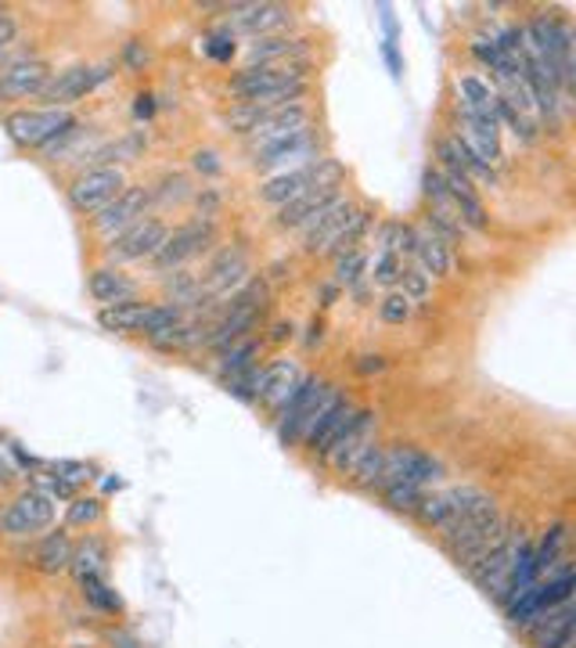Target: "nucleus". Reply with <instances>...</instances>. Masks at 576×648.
Here are the masks:
<instances>
[{"instance_id": "nucleus-1", "label": "nucleus", "mask_w": 576, "mask_h": 648, "mask_svg": "<svg viewBox=\"0 0 576 648\" xmlns=\"http://www.w3.org/2000/svg\"><path fill=\"white\" fill-rule=\"evenodd\" d=\"M4 134L19 152H44L51 155L72 134L80 130V119L72 108H15L4 116Z\"/></svg>"}, {"instance_id": "nucleus-2", "label": "nucleus", "mask_w": 576, "mask_h": 648, "mask_svg": "<svg viewBox=\"0 0 576 648\" xmlns=\"http://www.w3.org/2000/svg\"><path fill=\"white\" fill-rule=\"evenodd\" d=\"M292 83H310V58L296 61H260V66H242L227 80V94L235 102H256L260 94L281 91Z\"/></svg>"}, {"instance_id": "nucleus-3", "label": "nucleus", "mask_w": 576, "mask_h": 648, "mask_svg": "<svg viewBox=\"0 0 576 648\" xmlns=\"http://www.w3.org/2000/svg\"><path fill=\"white\" fill-rule=\"evenodd\" d=\"M55 522V497L44 494L40 486H30L0 505V537L8 541H33Z\"/></svg>"}, {"instance_id": "nucleus-4", "label": "nucleus", "mask_w": 576, "mask_h": 648, "mask_svg": "<svg viewBox=\"0 0 576 648\" xmlns=\"http://www.w3.org/2000/svg\"><path fill=\"white\" fill-rule=\"evenodd\" d=\"M342 181V166L336 159H310V162H303V166L296 170H285V173H278V177L271 181H263L260 188H256V198L267 206H285L292 202L296 195L303 192H310V188H325V184H339Z\"/></svg>"}, {"instance_id": "nucleus-5", "label": "nucleus", "mask_w": 576, "mask_h": 648, "mask_svg": "<svg viewBox=\"0 0 576 648\" xmlns=\"http://www.w3.org/2000/svg\"><path fill=\"white\" fill-rule=\"evenodd\" d=\"M216 239H220L216 220H188V223H180V228H169L163 248L152 256V270L155 274L180 270L184 264H191V259L210 253Z\"/></svg>"}, {"instance_id": "nucleus-6", "label": "nucleus", "mask_w": 576, "mask_h": 648, "mask_svg": "<svg viewBox=\"0 0 576 648\" xmlns=\"http://www.w3.org/2000/svg\"><path fill=\"white\" fill-rule=\"evenodd\" d=\"M127 188V173L119 166H91L80 170L77 177L66 184V202L77 217H94L113 202V198Z\"/></svg>"}, {"instance_id": "nucleus-7", "label": "nucleus", "mask_w": 576, "mask_h": 648, "mask_svg": "<svg viewBox=\"0 0 576 648\" xmlns=\"http://www.w3.org/2000/svg\"><path fill=\"white\" fill-rule=\"evenodd\" d=\"M166 234H169V223L163 217H152L149 213L144 220L130 223L127 231H119L116 239L105 242V264L127 267V264H144V259L152 264V256L158 253V248H163Z\"/></svg>"}, {"instance_id": "nucleus-8", "label": "nucleus", "mask_w": 576, "mask_h": 648, "mask_svg": "<svg viewBox=\"0 0 576 648\" xmlns=\"http://www.w3.org/2000/svg\"><path fill=\"white\" fill-rule=\"evenodd\" d=\"M439 479H444V461L439 458L425 454L414 443H386V465H383V479H378V490L389 483H411L428 490Z\"/></svg>"}, {"instance_id": "nucleus-9", "label": "nucleus", "mask_w": 576, "mask_h": 648, "mask_svg": "<svg viewBox=\"0 0 576 648\" xmlns=\"http://www.w3.org/2000/svg\"><path fill=\"white\" fill-rule=\"evenodd\" d=\"M292 26H296V8H289V4H227L224 33L231 36L260 40V36L289 33Z\"/></svg>"}, {"instance_id": "nucleus-10", "label": "nucleus", "mask_w": 576, "mask_h": 648, "mask_svg": "<svg viewBox=\"0 0 576 648\" xmlns=\"http://www.w3.org/2000/svg\"><path fill=\"white\" fill-rule=\"evenodd\" d=\"M149 213H152V188H144V184H127L102 213L91 217V231L102 242H108V239H116L119 231H127L130 223L144 220Z\"/></svg>"}, {"instance_id": "nucleus-11", "label": "nucleus", "mask_w": 576, "mask_h": 648, "mask_svg": "<svg viewBox=\"0 0 576 648\" xmlns=\"http://www.w3.org/2000/svg\"><path fill=\"white\" fill-rule=\"evenodd\" d=\"M105 80H113V66H72L61 69L51 77V83L44 86L40 102L44 108H72L83 102L87 94H94Z\"/></svg>"}, {"instance_id": "nucleus-12", "label": "nucleus", "mask_w": 576, "mask_h": 648, "mask_svg": "<svg viewBox=\"0 0 576 648\" xmlns=\"http://www.w3.org/2000/svg\"><path fill=\"white\" fill-rule=\"evenodd\" d=\"M378 410H372V407H357V415H353V421H350V429L339 436L336 440V447L332 451L325 454V465L336 472V476H342V479H350V472H353V465L364 458V451L372 447L375 440H378Z\"/></svg>"}, {"instance_id": "nucleus-13", "label": "nucleus", "mask_w": 576, "mask_h": 648, "mask_svg": "<svg viewBox=\"0 0 576 648\" xmlns=\"http://www.w3.org/2000/svg\"><path fill=\"white\" fill-rule=\"evenodd\" d=\"M303 364L292 357H274L267 360V364L256 371V390H252V404H260L267 410H278L285 407V401L292 393H296V385L303 382Z\"/></svg>"}, {"instance_id": "nucleus-14", "label": "nucleus", "mask_w": 576, "mask_h": 648, "mask_svg": "<svg viewBox=\"0 0 576 648\" xmlns=\"http://www.w3.org/2000/svg\"><path fill=\"white\" fill-rule=\"evenodd\" d=\"M55 69L47 58H22L11 61V66L0 69V105H15V102H30V97H40L44 86L51 83Z\"/></svg>"}, {"instance_id": "nucleus-15", "label": "nucleus", "mask_w": 576, "mask_h": 648, "mask_svg": "<svg viewBox=\"0 0 576 648\" xmlns=\"http://www.w3.org/2000/svg\"><path fill=\"white\" fill-rule=\"evenodd\" d=\"M353 206L346 195H339L336 202H328L321 213L310 217L299 228L303 234V253H310V256H328L336 248V242L342 239V231H346V223L353 217Z\"/></svg>"}, {"instance_id": "nucleus-16", "label": "nucleus", "mask_w": 576, "mask_h": 648, "mask_svg": "<svg viewBox=\"0 0 576 648\" xmlns=\"http://www.w3.org/2000/svg\"><path fill=\"white\" fill-rule=\"evenodd\" d=\"M325 379L321 375H303V382L296 385V393L289 396L285 407L278 410V440L285 447H299L303 443V429L310 421L317 401L325 393Z\"/></svg>"}, {"instance_id": "nucleus-17", "label": "nucleus", "mask_w": 576, "mask_h": 648, "mask_svg": "<svg viewBox=\"0 0 576 648\" xmlns=\"http://www.w3.org/2000/svg\"><path fill=\"white\" fill-rule=\"evenodd\" d=\"M526 638L533 641V648H573L576 645V609L573 602L555 605L548 613L533 616L522 627Z\"/></svg>"}, {"instance_id": "nucleus-18", "label": "nucleus", "mask_w": 576, "mask_h": 648, "mask_svg": "<svg viewBox=\"0 0 576 648\" xmlns=\"http://www.w3.org/2000/svg\"><path fill=\"white\" fill-rule=\"evenodd\" d=\"M458 119H461V127H465V130H458L465 137V144L472 148L475 159L486 162V166L494 170L497 162H501V127H497V116H494V112L458 108Z\"/></svg>"}, {"instance_id": "nucleus-19", "label": "nucleus", "mask_w": 576, "mask_h": 648, "mask_svg": "<svg viewBox=\"0 0 576 648\" xmlns=\"http://www.w3.org/2000/svg\"><path fill=\"white\" fill-rule=\"evenodd\" d=\"M321 152V141L314 137V130H296L289 137H278V141H267L260 148H252V166L260 170H274V166H285V162H310Z\"/></svg>"}, {"instance_id": "nucleus-20", "label": "nucleus", "mask_w": 576, "mask_h": 648, "mask_svg": "<svg viewBox=\"0 0 576 648\" xmlns=\"http://www.w3.org/2000/svg\"><path fill=\"white\" fill-rule=\"evenodd\" d=\"M436 166L439 170H455L461 173V177H469L472 184H494L497 181V173L486 166V162L475 159V152L469 144H465V137L461 134H444L436 141Z\"/></svg>"}, {"instance_id": "nucleus-21", "label": "nucleus", "mask_w": 576, "mask_h": 648, "mask_svg": "<svg viewBox=\"0 0 576 648\" xmlns=\"http://www.w3.org/2000/svg\"><path fill=\"white\" fill-rule=\"evenodd\" d=\"M72 533L66 526L58 530H44L40 537H33V555H30V566L36 572H44V577H58V572H69L72 563Z\"/></svg>"}, {"instance_id": "nucleus-22", "label": "nucleus", "mask_w": 576, "mask_h": 648, "mask_svg": "<svg viewBox=\"0 0 576 648\" xmlns=\"http://www.w3.org/2000/svg\"><path fill=\"white\" fill-rule=\"evenodd\" d=\"M439 170V166H436ZM444 173V184H447V195H450V206H455V217L461 220V228H472V231H486L490 228V217H486V206L480 192H475V184L469 177H461L455 170H439Z\"/></svg>"}, {"instance_id": "nucleus-23", "label": "nucleus", "mask_w": 576, "mask_h": 648, "mask_svg": "<svg viewBox=\"0 0 576 648\" xmlns=\"http://www.w3.org/2000/svg\"><path fill=\"white\" fill-rule=\"evenodd\" d=\"M87 292L97 306H116V303H127V299H138L141 296V285L130 278L122 267L113 264H102L87 274Z\"/></svg>"}, {"instance_id": "nucleus-24", "label": "nucleus", "mask_w": 576, "mask_h": 648, "mask_svg": "<svg viewBox=\"0 0 576 648\" xmlns=\"http://www.w3.org/2000/svg\"><path fill=\"white\" fill-rule=\"evenodd\" d=\"M306 127H310V108H306V102L285 105V108H271L252 127V134L245 137V144H249V152H252V148H260L267 141H278V137H289V134H296V130H306Z\"/></svg>"}, {"instance_id": "nucleus-25", "label": "nucleus", "mask_w": 576, "mask_h": 648, "mask_svg": "<svg viewBox=\"0 0 576 648\" xmlns=\"http://www.w3.org/2000/svg\"><path fill=\"white\" fill-rule=\"evenodd\" d=\"M353 415H357V404H353L350 396H342V401H339L332 410H328V415H325L321 421H317V426H314L310 432H306V440H303L306 454L317 458V461H325V454L332 451L339 436L350 429Z\"/></svg>"}, {"instance_id": "nucleus-26", "label": "nucleus", "mask_w": 576, "mask_h": 648, "mask_svg": "<svg viewBox=\"0 0 576 648\" xmlns=\"http://www.w3.org/2000/svg\"><path fill=\"white\" fill-rule=\"evenodd\" d=\"M342 192H339V184H325V188H310V192H303L296 195L292 202H285L278 209V217H274V228L278 231H299L306 220L317 217L328 202H336Z\"/></svg>"}, {"instance_id": "nucleus-27", "label": "nucleus", "mask_w": 576, "mask_h": 648, "mask_svg": "<svg viewBox=\"0 0 576 648\" xmlns=\"http://www.w3.org/2000/svg\"><path fill=\"white\" fill-rule=\"evenodd\" d=\"M310 55V40L296 33H274L260 40L245 44V66H260V61H296Z\"/></svg>"}, {"instance_id": "nucleus-28", "label": "nucleus", "mask_w": 576, "mask_h": 648, "mask_svg": "<svg viewBox=\"0 0 576 648\" xmlns=\"http://www.w3.org/2000/svg\"><path fill=\"white\" fill-rule=\"evenodd\" d=\"M414 267H422L428 278H450L455 274V245H447L444 239H436L433 231L419 228L414 234Z\"/></svg>"}, {"instance_id": "nucleus-29", "label": "nucleus", "mask_w": 576, "mask_h": 648, "mask_svg": "<svg viewBox=\"0 0 576 648\" xmlns=\"http://www.w3.org/2000/svg\"><path fill=\"white\" fill-rule=\"evenodd\" d=\"M149 310H152V299H141V296L127 299V303H116V306H97V324L116 335H141Z\"/></svg>"}, {"instance_id": "nucleus-30", "label": "nucleus", "mask_w": 576, "mask_h": 648, "mask_svg": "<svg viewBox=\"0 0 576 648\" xmlns=\"http://www.w3.org/2000/svg\"><path fill=\"white\" fill-rule=\"evenodd\" d=\"M260 354H263V339H256V335H249V339H242V343H231L227 350H220L216 357V375L231 379V375H242V371L260 368Z\"/></svg>"}, {"instance_id": "nucleus-31", "label": "nucleus", "mask_w": 576, "mask_h": 648, "mask_svg": "<svg viewBox=\"0 0 576 648\" xmlns=\"http://www.w3.org/2000/svg\"><path fill=\"white\" fill-rule=\"evenodd\" d=\"M566 544H569V526H566V522H555V526H548L541 544H533V563H537V572H541V577L555 572L562 563H569Z\"/></svg>"}, {"instance_id": "nucleus-32", "label": "nucleus", "mask_w": 576, "mask_h": 648, "mask_svg": "<svg viewBox=\"0 0 576 648\" xmlns=\"http://www.w3.org/2000/svg\"><path fill=\"white\" fill-rule=\"evenodd\" d=\"M414 519H419V526L439 533L458 519V505H455V497H450V490H425L419 508H414Z\"/></svg>"}, {"instance_id": "nucleus-33", "label": "nucleus", "mask_w": 576, "mask_h": 648, "mask_svg": "<svg viewBox=\"0 0 576 648\" xmlns=\"http://www.w3.org/2000/svg\"><path fill=\"white\" fill-rule=\"evenodd\" d=\"M494 116H497V127H508L512 134H516L519 144H533L537 137H541V123H537L533 116H526V112H519L512 102H505V97H494Z\"/></svg>"}, {"instance_id": "nucleus-34", "label": "nucleus", "mask_w": 576, "mask_h": 648, "mask_svg": "<svg viewBox=\"0 0 576 648\" xmlns=\"http://www.w3.org/2000/svg\"><path fill=\"white\" fill-rule=\"evenodd\" d=\"M69 572L80 580H87V577H102L105 572V547L97 537H83L77 541V547H72V563H69Z\"/></svg>"}, {"instance_id": "nucleus-35", "label": "nucleus", "mask_w": 576, "mask_h": 648, "mask_svg": "<svg viewBox=\"0 0 576 648\" xmlns=\"http://www.w3.org/2000/svg\"><path fill=\"white\" fill-rule=\"evenodd\" d=\"M458 91V108H472V112H494V97L497 91L486 80H480L475 72H465L455 83Z\"/></svg>"}, {"instance_id": "nucleus-36", "label": "nucleus", "mask_w": 576, "mask_h": 648, "mask_svg": "<svg viewBox=\"0 0 576 648\" xmlns=\"http://www.w3.org/2000/svg\"><path fill=\"white\" fill-rule=\"evenodd\" d=\"M383 465H386V443H372L364 451V458L353 465L350 472V483L357 486V490H375L378 494V479H383Z\"/></svg>"}, {"instance_id": "nucleus-37", "label": "nucleus", "mask_w": 576, "mask_h": 648, "mask_svg": "<svg viewBox=\"0 0 576 648\" xmlns=\"http://www.w3.org/2000/svg\"><path fill=\"white\" fill-rule=\"evenodd\" d=\"M105 519V501L94 494H77L66 508V530H91Z\"/></svg>"}, {"instance_id": "nucleus-38", "label": "nucleus", "mask_w": 576, "mask_h": 648, "mask_svg": "<svg viewBox=\"0 0 576 648\" xmlns=\"http://www.w3.org/2000/svg\"><path fill=\"white\" fill-rule=\"evenodd\" d=\"M397 292H403L414 306H419V303H425L428 296H433V278H428L422 267L403 264L400 267V278H397Z\"/></svg>"}, {"instance_id": "nucleus-39", "label": "nucleus", "mask_w": 576, "mask_h": 648, "mask_svg": "<svg viewBox=\"0 0 576 648\" xmlns=\"http://www.w3.org/2000/svg\"><path fill=\"white\" fill-rule=\"evenodd\" d=\"M378 494H383L386 508H393L400 516H414V508H419V501L425 497L422 486H411V483H389Z\"/></svg>"}, {"instance_id": "nucleus-40", "label": "nucleus", "mask_w": 576, "mask_h": 648, "mask_svg": "<svg viewBox=\"0 0 576 648\" xmlns=\"http://www.w3.org/2000/svg\"><path fill=\"white\" fill-rule=\"evenodd\" d=\"M364 270H367L364 248H353V253L336 256V285L339 289H357V285L364 281Z\"/></svg>"}, {"instance_id": "nucleus-41", "label": "nucleus", "mask_w": 576, "mask_h": 648, "mask_svg": "<svg viewBox=\"0 0 576 648\" xmlns=\"http://www.w3.org/2000/svg\"><path fill=\"white\" fill-rule=\"evenodd\" d=\"M195 188L188 177H180V173H169L152 188V206H169V202H184V198H191Z\"/></svg>"}, {"instance_id": "nucleus-42", "label": "nucleus", "mask_w": 576, "mask_h": 648, "mask_svg": "<svg viewBox=\"0 0 576 648\" xmlns=\"http://www.w3.org/2000/svg\"><path fill=\"white\" fill-rule=\"evenodd\" d=\"M80 591L83 598L94 605V609H102V613H119L122 602H119V594L108 588V583L102 577H87V580H80Z\"/></svg>"}, {"instance_id": "nucleus-43", "label": "nucleus", "mask_w": 576, "mask_h": 648, "mask_svg": "<svg viewBox=\"0 0 576 648\" xmlns=\"http://www.w3.org/2000/svg\"><path fill=\"white\" fill-rule=\"evenodd\" d=\"M400 267L403 259L397 253H386V248H378L375 264H372V274H367V281L378 285V289H393L397 278H400Z\"/></svg>"}, {"instance_id": "nucleus-44", "label": "nucleus", "mask_w": 576, "mask_h": 648, "mask_svg": "<svg viewBox=\"0 0 576 648\" xmlns=\"http://www.w3.org/2000/svg\"><path fill=\"white\" fill-rule=\"evenodd\" d=\"M414 317V303L403 292H386L383 303H378V321L383 324H408Z\"/></svg>"}, {"instance_id": "nucleus-45", "label": "nucleus", "mask_w": 576, "mask_h": 648, "mask_svg": "<svg viewBox=\"0 0 576 648\" xmlns=\"http://www.w3.org/2000/svg\"><path fill=\"white\" fill-rule=\"evenodd\" d=\"M422 195L428 198V209H439V213H455V206H450V195H447V184H444V173H439L436 166L425 170Z\"/></svg>"}, {"instance_id": "nucleus-46", "label": "nucleus", "mask_w": 576, "mask_h": 648, "mask_svg": "<svg viewBox=\"0 0 576 648\" xmlns=\"http://www.w3.org/2000/svg\"><path fill=\"white\" fill-rule=\"evenodd\" d=\"M425 231H433L436 239H444L447 245H455L458 239H461V220L455 217V213H439V209H428L425 213V223H422Z\"/></svg>"}, {"instance_id": "nucleus-47", "label": "nucleus", "mask_w": 576, "mask_h": 648, "mask_svg": "<svg viewBox=\"0 0 576 648\" xmlns=\"http://www.w3.org/2000/svg\"><path fill=\"white\" fill-rule=\"evenodd\" d=\"M19 33H22V22L15 11H4L0 8V61L11 55V47L19 44Z\"/></svg>"}, {"instance_id": "nucleus-48", "label": "nucleus", "mask_w": 576, "mask_h": 648, "mask_svg": "<svg viewBox=\"0 0 576 648\" xmlns=\"http://www.w3.org/2000/svg\"><path fill=\"white\" fill-rule=\"evenodd\" d=\"M51 472L66 483H72V486H83L87 479H94V468L87 465V461H55Z\"/></svg>"}, {"instance_id": "nucleus-49", "label": "nucleus", "mask_w": 576, "mask_h": 648, "mask_svg": "<svg viewBox=\"0 0 576 648\" xmlns=\"http://www.w3.org/2000/svg\"><path fill=\"white\" fill-rule=\"evenodd\" d=\"M357 371H364V375H378V371H386V357L383 354H364L361 360H357Z\"/></svg>"}, {"instance_id": "nucleus-50", "label": "nucleus", "mask_w": 576, "mask_h": 648, "mask_svg": "<svg viewBox=\"0 0 576 648\" xmlns=\"http://www.w3.org/2000/svg\"><path fill=\"white\" fill-rule=\"evenodd\" d=\"M285 339H292V324L281 321V324H274V328H271V343H285Z\"/></svg>"}]
</instances>
